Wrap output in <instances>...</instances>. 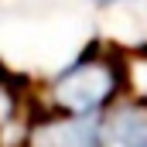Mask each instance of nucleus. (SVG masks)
I'll list each match as a JSON object with an SVG mask.
<instances>
[{"mask_svg":"<svg viewBox=\"0 0 147 147\" xmlns=\"http://www.w3.org/2000/svg\"><path fill=\"white\" fill-rule=\"evenodd\" d=\"M103 147H147V96H116L99 116Z\"/></svg>","mask_w":147,"mask_h":147,"instance_id":"f03ea898","label":"nucleus"},{"mask_svg":"<svg viewBox=\"0 0 147 147\" xmlns=\"http://www.w3.org/2000/svg\"><path fill=\"white\" fill-rule=\"evenodd\" d=\"M123 92V72L110 55L86 51L51 79V106L75 116H103V110Z\"/></svg>","mask_w":147,"mask_h":147,"instance_id":"f257e3e1","label":"nucleus"},{"mask_svg":"<svg viewBox=\"0 0 147 147\" xmlns=\"http://www.w3.org/2000/svg\"><path fill=\"white\" fill-rule=\"evenodd\" d=\"M96 7H113V3H127V0H92Z\"/></svg>","mask_w":147,"mask_h":147,"instance_id":"20e7f679","label":"nucleus"},{"mask_svg":"<svg viewBox=\"0 0 147 147\" xmlns=\"http://www.w3.org/2000/svg\"><path fill=\"white\" fill-rule=\"evenodd\" d=\"M144 96H147V82H144Z\"/></svg>","mask_w":147,"mask_h":147,"instance_id":"39448f33","label":"nucleus"},{"mask_svg":"<svg viewBox=\"0 0 147 147\" xmlns=\"http://www.w3.org/2000/svg\"><path fill=\"white\" fill-rule=\"evenodd\" d=\"M31 147H103L99 116H75L58 113L31 130Z\"/></svg>","mask_w":147,"mask_h":147,"instance_id":"7ed1b4c3","label":"nucleus"}]
</instances>
